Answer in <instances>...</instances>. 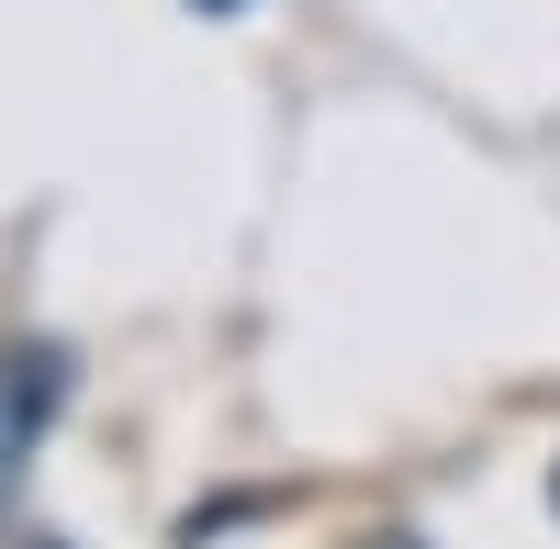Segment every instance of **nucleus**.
Returning <instances> with one entry per match:
<instances>
[{"label": "nucleus", "instance_id": "nucleus-1", "mask_svg": "<svg viewBox=\"0 0 560 549\" xmlns=\"http://www.w3.org/2000/svg\"><path fill=\"white\" fill-rule=\"evenodd\" d=\"M57 416H68V348H45V337L0 348V493L23 482V460L45 448Z\"/></svg>", "mask_w": 560, "mask_h": 549}, {"label": "nucleus", "instance_id": "nucleus-2", "mask_svg": "<svg viewBox=\"0 0 560 549\" xmlns=\"http://www.w3.org/2000/svg\"><path fill=\"white\" fill-rule=\"evenodd\" d=\"M202 12H236V0H202Z\"/></svg>", "mask_w": 560, "mask_h": 549}]
</instances>
